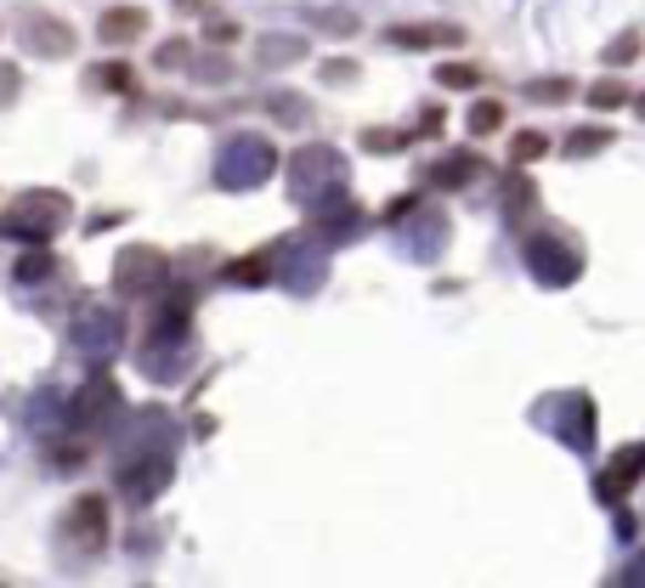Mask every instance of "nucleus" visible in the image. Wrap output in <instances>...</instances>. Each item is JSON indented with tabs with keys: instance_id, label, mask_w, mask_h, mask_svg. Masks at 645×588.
<instances>
[{
	"instance_id": "39",
	"label": "nucleus",
	"mask_w": 645,
	"mask_h": 588,
	"mask_svg": "<svg viewBox=\"0 0 645 588\" xmlns=\"http://www.w3.org/2000/svg\"><path fill=\"white\" fill-rule=\"evenodd\" d=\"M623 582H645V555H639V560H634V566L623 571Z\"/></svg>"
},
{
	"instance_id": "9",
	"label": "nucleus",
	"mask_w": 645,
	"mask_h": 588,
	"mask_svg": "<svg viewBox=\"0 0 645 588\" xmlns=\"http://www.w3.org/2000/svg\"><path fill=\"white\" fill-rule=\"evenodd\" d=\"M312 232H318L323 243H345V238H357V232H363V210H357V199H345V187H334L329 199H318V204H312Z\"/></svg>"
},
{
	"instance_id": "25",
	"label": "nucleus",
	"mask_w": 645,
	"mask_h": 588,
	"mask_svg": "<svg viewBox=\"0 0 645 588\" xmlns=\"http://www.w3.org/2000/svg\"><path fill=\"white\" fill-rule=\"evenodd\" d=\"M623 103H628V85L623 80H594L589 85V108L606 114V108H623Z\"/></svg>"
},
{
	"instance_id": "33",
	"label": "nucleus",
	"mask_w": 645,
	"mask_h": 588,
	"mask_svg": "<svg viewBox=\"0 0 645 588\" xmlns=\"http://www.w3.org/2000/svg\"><path fill=\"white\" fill-rule=\"evenodd\" d=\"M18 85H23L18 63H0V108H12V103H18Z\"/></svg>"
},
{
	"instance_id": "36",
	"label": "nucleus",
	"mask_w": 645,
	"mask_h": 588,
	"mask_svg": "<svg viewBox=\"0 0 645 588\" xmlns=\"http://www.w3.org/2000/svg\"><path fill=\"white\" fill-rule=\"evenodd\" d=\"M357 74H363L357 63H329V69H323V80H334V85H345V80H357Z\"/></svg>"
},
{
	"instance_id": "8",
	"label": "nucleus",
	"mask_w": 645,
	"mask_h": 588,
	"mask_svg": "<svg viewBox=\"0 0 645 588\" xmlns=\"http://www.w3.org/2000/svg\"><path fill=\"white\" fill-rule=\"evenodd\" d=\"M170 277V255H159V250H125L119 261H114V283H119V294H154L159 283Z\"/></svg>"
},
{
	"instance_id": "37",
	"label": "nucleus",
	"mask_w": 645,
	"mask_h": 588,
	"mask_svg": "<svg viewBox=\"0 0 645 588\" xmlns=\"http://www.w3.org/2000/svg\"><path fill=\"white\" fill-rule=\"evenodd\" d=\"M198 80H232V69L216 57V63H198Z\"/></svg>"
},
{
	"instance_id": "10",
	"label": "nucleus",
	"mask_w": 645,
	"mask_h": 588,
	"mask_svg": "<svg viewBox=\"0 0 645 588\" xmlns=\"http://www.w3.org/2000/svg\"><path fill=\"white\" fill-rule=\"evenodd\" d=\"M639 481H645V448H639V441H628V448H617V453L606 459L601 481H594V493H601L606 504H617L623 493H634Z\"/></svg>"
},
{
	"instance_id": "23",
	"label": "nucleus",
	"mask_w": 645,
	"mask_h": 588,
	"mask_svg": "<svg viewBox=\"0 0 645 588\" xmlns=\"http://www.w3.org/2000/svg\"><path fill=\"white\" fill-rule=\"evenodd\" d=\"M465 125H470V136H492L504 125V103H492V96H481V103L465 114Z\"/></svg>"
},
{
	"instance_id": "19",
	"label": "nucleus",
	"mask_w": 645,
	"mask_h": 588,
	"mask_svg": "<svg viewBox=\"0 0 645 588\" xmlns=\"http://www.w3.org/2000/svg\"><path fill=\"white\" fill-rule=\"evenodd\" d=\"M301 57H306V34H261V45H256V63H261L267 74L301 63Z\"/></svg>"
},
{
	"instance_id": "13",
	"label": "nucleus",
	"mask_w": 645,
	"mask_h": 588,
	"mask_svg": "<svg viewBox=\"0 0 645 588\" xmlns=\"http://www.w3.org/2000/svg\"><path fill=\"white\" fill-rule=\"evenodd\" d=\"M403 243H408L414 261H430L441 243H448V216H441V210H414L403 221Z\"/></svg>"
},
{
	"instance_id": "28",
	"label": "nucleus",
	"mask_w": 645,
	"mask_h": 588,
	"mask_svg": "<svg viewBox=\"0 0 645 588\" xmlns=\"http://www.w3.org/2000/svg\"><path fill=\"white\" fill-rule=\"evenodd\" d=\"M267 108L278 114V125H306V103H301V96H289V91L267 96Z\"/></svg>"
},
{
	"instance_id": "21",
	"label": "nucleus",
	"mask_w": 645,
	"mask_h": 588,
	"mask_svg": "<svg viewBox=\"0 0 645 588\" xmlns=\"http://www.w3.org/2000/svg\"><path fill=\"white\" fill-rule=\"evenodd\" d=\"M612 147V130L606 125H583L566 136V159H594V154H606Z\"/></svg>"
},
{
	"instance_id": "2",
	"label": "nucleus",
	"mask_w": 645,
	"mask_h": 588,
	"mask_svg": "<svg viewBox=\"0 0 645 588\" xmlns=\"http://www.w3.org/2000/svg\"><path fill=\"white\" fill-rule=\"evenodd\" d=\"M272 176H278V147L267 136L243 130L216 154V187H227V192H250V187H261Z\"/></svg>"
},
{
	"instance_id": "22",
	"label": "nucleus",
	"mask_w": 645,
	"mask_h": 588,
	"mask_svg": "<svg viewBox=\"0 0 645 588\" xmlns=\"http://www.w3.org/2000/svg\"><path fill=\"white\" fill-rule=\"evenodd\" d=\"M532 204H538V187H532V176L516 165L510 181H504V216H527Z\"/></svg>"
},
{
	"instance_id": "11",
	"label": "nucleus",
	"mask_w": 645,
	"mask_h": 588,
	"mask_svg": "<svg viewBox=\"0 0 645 588\" xmlns=\"http://www.w3.org/2000/svg\"><path fill=\"white\" fill-rule=\"evenodd\" d=\"M23 52H34V57H69L74 52V29L63 18H52V12H34V18H23Z\"/></svg>"
},
{
	"instance_id": "34",
	"label": "nucleus",
	"mask_w": 645,
	"mask_h": 588,
	"mask_svg": "<svg viewBox=\"0 0 645 588\" xmlns=\"http://www.w3.org/2000/svg\"><path fill=\"white\" fill-rule=\"evenodd\" d=\"M154 63H159V69H181V63H187V40H165L159 52H154Z\"/></svg>"
},
{
	"instance_id": "27",
	"label": "nucleus",
	"mask_w": 645,
	"mask_h": 588,
	"mask_svg": "<svg viewBox=\"0 0 645 588\" xmlns=\"http://www.w3.org/2000/svg\"><path fill=\"white\" fill-rule=\"evenodd\" d=\"M448 91H476L481 85V69L476 63H441V74H436Z\"/></svg>"
},
{
	"instance_id": "16",
	"label": "nucleus",
	"mask_w": 645,
	"mask_h": 588,
	"mask_svg": "<svg viewBox=\"0 0 645 588\" xmlns=\"http://www.w3.org/2000/svg\"><path fill=\"white\" fill-rule=\"evenodd\" d=\"M272 277H278V250H256V255L221 266V283H238V288H261Z\"/></svg>"
},
{
	"instance_id": "26",
	"label": "nucleus",
	"mask_w": 645,
	"mask_h": 588,
	"mask_svg": "<svg viewBox=\"0 0 645 588\" xmlns=\"http://www.w3.org/2000/svg\"><path fill=\"white\" fill-rule=\"evenodd\" d=\"M414 141V130H363V147H368V154H403V147Z\"/></svg>"
},
{
	"instance_id": "32",
	"label": "nucleus",
	"mask_w": 645,
	"mask_h": 588,
	"mask_svg": "<svg viewBox=\"0 0 645 588\" xmlns=\"http://www.w3.org/2000/svg\"><path fill=\"white\" fill-rule=\"evenodd\" d=\"M634 57H639V34H623V40L606 45V69H623V63H634Z\"/></svg>"
},
{
	"instance_id": "20",
	"label": "nucleus",
	"mask_w": 645,
	"mask_h": 588,
	"mask_svg": "<svg viewBox=\"0 0 645 588\" xmlns=\"http://www.w3.org/2000/svg\"><path fill=\"white\" fill-rule=\"evenodd\" d=\"M108 408H114V379H108V374H96V379L80 390V402H74L69 413H74V424H96Z\"/></svg>"
},
{
	"instance_id": "35",
	"label": "nucleus",
	"mask_w": 645,
	"mask_h": 588,
	"mask_svg": "<svg viewBox=\"0 0 645 588\" xmlns=\"http://www.w3.org/2000/svg\"><path fill=\"white\" fill-rule=\"evenodd\" d=\"M441 119H448L441 108H425V114H419V125H414V136H436V130H441Z\"/></svg>"
},
{
	"instance_id": "6",
	"label": "nucleus",
	"mask_w": 645,
	"mask_h": 588,
	"mask_svg": "<svg viewBox=\"0 0 645 588\" xmlns=\"http://www.w3.org/2000/svg\"><path fill=\"white\" fill-rule=\"evenodd\" d=\"M527 272L543 283V288H566V283H578L583 277V255H578V243L572 238H561V232H538V238H527Z\"/></svg>"
},
{
	"instance_id": "29",
	"label": "nucleus",
	"mask_w": 645,
	"mask_h": 588,
	"mask_svg": "<svg viewBox=\"0 0 645 588\" xmlns=\"http://www.w3.org/2000/svg\"><path fill=\"white\" fill-rule=\"evenodd\" d=\"M543 147H550V141H543L538 130H521V136L510 141V165H532V159L543 154Z\"/></svg>"
},
{
	"instance_id": "18",
	"label": "nucleus",
	"mask_w": 645,
	"mask_h": 588,
	"mask_svg": "<svg viewBox=\"0 0 645 588\" xmlns=\"http://www.w3.org/2000/svg\"><path fill=\"white\" fill-rule=\"evenodd\" d=\"M278 277H283V288H294V294H312V288H323L329 261H323L318 250H301L294 261H283V266H278Z\"/></svg>"
},
{
	"instance_id": "12",
	"label": "nucleus",
	"mask_w": 645,
	"mask_h": 588,
	"mask_svg": "<svg viewBox=\"0 0 645 588\" xmlns=\"http://www.w3.org/2000/svg\"><path fill=\"white\" fill-rule=\"evenodd\" d=\"M69 537H74L80 549H103V544H108V498H103V493L74 498V510H69Z\"/></svg>"
},
{
	"instance_id": "3",
	"label": "nucleus",
	"mask_w": 645,
	"mask_h": 588,
	"mask_svg": "<svg viewBox=\"0 0 645 588\" xmlns=\"http://www.w3.org/2000/svg\"><path fill=\"white\" fill-rule=\"evenodd\" d=\"M0 227H7L12 238H29V243H52V238L69 227V192H58V187L18 192Z\"/></svg>"
},
{
	"instance_id": "7",
	"label": "nucleus",
	"mask_w": 645,
	"mask_h": 588,
	"mask_svg": "<svg viewBox=\"0 0 645 588\" xmlns=\"http://www.w3.org/2000/svg\"><path fill=\"white\" fill-rule=\"evenodd\" d=\"M334 187H345V165H340L334 147H301V154L289 159V192H294L301 204L329 199Z\"/></svg>"
},
{
	"instance_id": "40",
	"label": "nucleus",
	"mask_w": 645,
	"mask_h": 588,
	"mask_svg": "<svg viewBox=\"0 0 645 588\" xmlns=\"http://www.w3.org/2000/svg\"><path fill=\"white\" fill-rule=\"evenodd\" d=\"M634 108H639V119H645V91H639V96H634Z\"/></svg>"
},
{
	"instance_id": "31",
	"label": "nucleus",
	"mask_w": 645,
	"mask_h": 588,
	"mask_svg": "<svg viewBox=\"0 0 645 588\" xmlns=\"http://www.w3.org/2000/svg\"><path fill=\"white\" fill-rule=\"evenodd\" d=\"M527 96H532V103H566V96H572V80H532Z\"/></svg>"
},
{
	"instance_id": "5",
	"label": "nucleus",
	"mask_w": 645,
	"mask_h": 588,
	"mask_svg": "<svg viewBox=\"0 0 645 588\" xmlns=\"http://www.w3.org/2000/svg\"><path fill=\"white\" fill-rule=\"evenodd\" d=\"M170 481H176L170 448H131V453L119 459V493H125L131 504H154Z\"/></svg>"
},
{
	"instance_id": "38",
	"label": "nucleus",
	"mask_w": 645,
	"mask_h": 588,
	"mask_svg": "<svg viewBox=\"0 0 645 588\" xmlns=\"http://www.w3.org/2000/svg\"><path fill=\"white\" fill-rule=\"evenodd\" d=\"M205 34H210V40H221V45H232V40H238V23H210Z\"/></svg>"
},
{
	"instance_id": "1",
	"label": "nucleus",
	"mask_w": 645,
	"mask_h": 588,
	"mask_svg": "<svg viewBox=\"0 0 645 588\" xmlns=\"http://www.w3.org/2000/svg\"><path fill=\"white\" fill-rule=\"evenodd\" d=\"M136 368L154 385H170L193 368V294L187 288H176L170 306H159L154 334H147V346L136 351Z\"/></svg>"
},
{
	"instance_id": "4",
	"label": "nucleus",
	"mask_w": 645,
	"mask_h": 588,
	"mask_svg": "<svg viewBox=\"0 0 645 588\" xmlns=\"http://www.w3.org/2000/svg\"><path fill=\"white\" fill-rule=\"evenodd\" d=\"M125 346V312L114 301H85L74 312V351L91 363H108Z\"/></svg>"
},
{
	"instance_id": "30",
	"label": "nucleus",
	"mask_w": 645,
	"mask_h": 588,
	"mask_svg": "<svg viewBox=\"0 0 645 588\" xmlns=\"http://www.w3.org/2000/svg\"><path fill=\"white\" fill-rule=\"evenodd\" d=\"M45 272H52V255H45V243H29V255L18 261V277L34 283V277H45Z\"/></svg>"
},
{
	"instance_id": "24",
	"label": "nucleus",
	"mask_w": 645,
	"mask_h": 588,
	"mask_svg": "<svg viewBox=\"0 0 645 588\" xmlns=\"http://www.w3.org/2000/svg\"><path fill=\"white\" fill-rule=\"evenodd\" d=\"M91 85H96V91H114V96H119V91L131 96L136 80H131V63H96V69H91Z\"/></svg>"
},
{
	"instance_id": "14",
	"label": "nucleus",
	"mask_w": 645,
	"mask_h": 588,
	"mask_svg": "<svg viewBox=\"0 0 645 588\" xmlns=\"http://www.w3.org/2000/svg\"><path fill=\"white\" fill-rule=\"evenodd\" d=\"M385 45H396V52H436V45H465V29H454V23H408V29H385Z\"/></svg>"
},
{
	"instance_id": "15",
	"label": "nucleus",
	"mask_w": 645,
	"mask_h": 588,
	"mask_svg": "<svg viewBox=\"0 0 645 588\" xmlns=\"http://www.w3.org/2000/svg\"><path fill=\"white\" fill-rule=\"evenodd\" d=\"M481 176V159L470 154V147H459V154H441L436 165H430V187H441V192H459V187H470Z\"/></svg>"
},
{
	"instance_id": "17",
	"label": "nucleus",
	"mask_w": 645,
	"mask_h": 588,
	"mask_svg": "<svg viewBox=\"0 0 645 588\" xmlns=\"http://www.w3.org/2000/svg\"><path fill=\"white\" fill-rule=\"evenodd\" d=\"M142 34H147V12L142 7H114V12H103V23H96V40L103 45H131Z\"/></svg>"
}]
</instances>
